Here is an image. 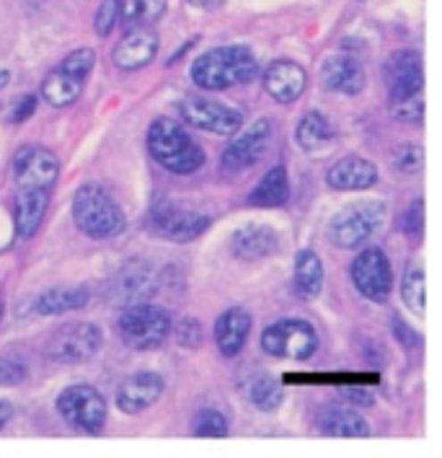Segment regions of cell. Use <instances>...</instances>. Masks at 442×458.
Instances as JSON below:
<instances>
[{
	"mask_svg": "<svg viewBox=\"0 0 442 458\" xmlns=\"http://www.w3.org/2000/svg\"><path fill=\"white\" fill-rule=\"evenodd\" d=\"M259 75V63L246 47H218L196 57L192 81L204 91H225L230 86L248 83Z\"/></svg>",
	"mask_w": 442,
	"mask_h": 458,
	"instance_id": "obj_1",
	"label": "cell"
},
{
	"mask_svg": "<svg viewBox=\"0 0 442 458\" xmlns=\"http://www.w3.org/2000/svg\"><path fill=\"white\" fill-rule=\"evenodd\" d=\"M73 220L88 239L96 242L114 239L124 231L122 208L101 184H83L75 192Z\"/></svg>",
	"mask_w": 442,
	"mask_h": 458,
	"instance_id": "obj_2",
	"label": "cell"
},
{
	"mask_svg": "<svg viewBox=\"0 0 442 458\" xmlns=\"http://www.w3.org/2000/svg\"><path fill=\"white\" fill-rule=\"evenodd\" d=\"M147 150L150 156L173 174H195L204 164L202 148L184 132L181 124L173 120H155L147 130Z\"/></svg>",
	"mask_w": 442,
	"mask_h": 458,
	"instance_id": "obj_3",
	"label": "cell"
},
{
	"mask_svg": "<svg viewBox=\"0 0 442 458\" xmlns=\"http://www.w3.org/2000/svg\"><path fill=\"white\" fill-rule=\"evenodd\" d=\"M96 63V52L94 49H75L71 52L54 71L49 72L42 83V98L49 106L63 109L78 101L83 83L88 78V72L94 71Z\"/></svg>",
	"mask_w": 442,
	"mask_h": 458,
	"instance_id": "obj_4",
	"label": "cell"
},
{
	"mask_svg": "<svg viewBox=\"0 0 442 458\" xmlns=\"http://www.w3.org/2000/svg\"><path fill=\"white\" fill-rule=\"evenodd\" d=\"M122 339L132 350H155L171 335V316L153 303H135L120 318Z\"/></svg>",
	"mask_w": 442,
	"mask_h": 458,
	"instance_id": "obj_5",
	"label": "cell"
},
{
	"mask_svg": "<svg viewBox=\"0 0 442 458\" xmlns=\"http://www.w3.org/2000/svg\"><path fill=\"white\" fill-rule=\"evenodd\" d=\"M383 217H386L383 202L368 199V202L346 205L342 213L331 220L329 239L339 249H357L383 225Z\"/></svg>",
	"mask_w": 442,
	"mask_h": 458,
	"instance_id": "obj_6",
	"label": "cell"
},
{
	"mask_svg": "<svg viewBox=\"0 0 442 458\" xmlns=\"http://www.w3.org/2000/svg\"><path fill=\"white\" fill-rule=\"evenodd\" d=\"M262 347L271 358H290V360H308L319 350V335L308 321L300 318H282L270 324L262 335Z\"/></svg>",
	"mask_w": 442,
	"mask_h": 458,
	"instance_id": "obj_7",
	"label": "cell"
},
{
	"mask_svg": "<svg viewBox=\"0 0 442 458\" xmlns=\"http://www.w3.org/2000/svg\"><path fill=\"white\" fill-rule=\"evenodd\" d=\"M57 410L63 414V420L78 430V433L96 435L106 425V402L98 394L96 388L78 386L65 388L57 399Z\"/></svg>",
	"mask_w": 442,
	"mask_h": 458,
	"instance_id": "obj_8",
	"label": "cell"
},
{
	"mask_svg": "<svg viewBox=\"0 0 442 458\" xmlns=\"http://www.w3.org/2000/svg\"><path fill=\"white\" fill-rule=\"evenodd\" d=\"M101 347V329L88 321H73L60 327L47 342V355L63 365L91 360Z\"/></svg>",
	"mask_w": 442,
	"mask_h": 458,
	"instance_id": "obj_9",
	"label": "cell"
},
{
	"mask_svg": "<svg viewBox=\"0 0 442 458\" xmlns=\"http://www.w3.org/2000/svg\"><path fill=\"white\" fill-rule=\"evenodd\" d=\"M210 225V217L187 210L173 202H155L150 216H147V228L150 233L169 239V242H192L204 228Z\"/></svg>",
	"mask_w": 442,
	"mask_h": 458,
	"instance_id": "obj_10",
	"label": "cell"
},
{
	"mask_svg": "<svg viewBox=\"0 0 442 458\" xmlns=\"http://www.w3.org/2000/svg\"><path fill=\"white\" fill-rule=\"evenodd\" d=\"M352 283L372 303H383L393 288V272L388 257L380 249H365L352 262Z\"/></svg>",
	"mask_w": 442,
	"mask_h": 458,
	"instance_id": "obj_11",
	"label": "cell"
},
{
	"mask_svg": "<svg viewBox=\"0 0 442 458\" xmlns=\"http://www.w3.org/2000/svg\"><path fill=\"white\" fill-rule=\"evenodd\" d=\"M181 117L187 124L213 135H236L244 127V114L238 109H230L204 97L187 98L181 104Z\"/></svg>",
	"mask_w": 442,
	"mask_h": 458,
	"instance_id": "obj_12",
	"label": "cell"
},
{
	"mask_svg": "<svg viewBox=\"0 0 442 458\" xmlns=\"http://www.w3.org/2000/svg\"><path fill=\"white\" fill-rule=\"evenodd\" d=\"M57 174H60V161L47 148L24 145L13 156V179L19 190H52Z\"/></svg>",
	"mask_w": 442,
	"mask_h": 458,
	"instance_id": "obj_13",
	"label": "cell"
},
{
	"mask_svg": "<svg viewBox=\"0 0 442 458\" xmlns=\"http://www.w3.org/2000/svg\"><path fill=\"white\" fill-rule=\"evenodd\" d=\"M386 86L391 94V104L404 98L424 94V71H421V55L417 49H398L386 60Z\"/></svg>",
	"mask_w": 442,
	"mask_h": 458,
	"instance_id": "obj_14",
	"label": "cell"
},
{
	"mask_svg": "<svg viewBox=\"0 0 442 458\" xmlns=\"http://www.w3.org/2000/svg\"><path fill=\"white\" fill-rule=\"evenodd\" d=\"M271 140V124L270 120H259L251 124L241 138H236V143H230L222 153V169L228 174H241L256 166L267 150H270Z\"/></svg>",
	"mask_w": 442,
	"mask_h": 458,
	"instance_id": "obj_15",
	"label": "cell"
},
{
	"mask_svg": "<svg viewBox=\"0 0 442 458\" xmlns=\"http://www.w3.org/2000/svg\"><path fill=\"white\" fill-rule=\"evenodd\" d=\"M163 394V378L153 370H140L124 378L117 391V407L124 414H140L147 407H153Z\"/></svg>",
	"mask_w": 442,
	"mask_h": 458,
	"instance_id": "obj_16",
	"label": "cell"
},
{
	"mask_svg": "<svg viewBox=\"0 0 442 458\" xmlns=\"http://www.w3.org/2000/svg\"><path fill=\"white\" fill-rule=\"evenodd\" d=\"M305 83H308V75L293 60H277L264 72V89L279 104L297 101L305 91Z\"/></svg>",
	"mask_w": 442,
	"mask_h": 458,
	"instance_id": "obj_17",
	"label": "cell"
},
{
	"mask_svg": "<svg viewBox=\"0 0 442 458\" xmlns=\"http://www.w3.org/2000/svg\"><path fill=\"white\" fill-rule=\"evenodd\" d=\"M155 55H158V37L147 29H132L129 34H124L122 42L112 52L114 65L122 71L146 68L147 63L155 60Z\"/></svg>",
	"mask_w": 442,
	"mask_h": 458,
	"instance_id": "obj_18",
	"label": "cell"
},
{
	"mask_svg": "<svg viewBox=\"0 0 442 458\" xmlns=\"http://www.w3.org/2000/svg\"><path fill=\"white\" fill-rule=\"evenodd\" d=\"M321 81L329 91H337V94H360L365 89V71L363 65L349 57V55H334L323 63L321 68Z\"/></svg>",
	"mask_w": 442,
	"mask_h": 458,
	"instance_id": "obj_19",
	"label": "cell"
},
{
	"mask_svg": "<svg viewBox=\"0 0 442 458\" xmlns=\"http://www.w3.org/2000/svg\"><path fill=\"white\" fill-rule=\"evenodd\" d=\"M329 187L342 190V192H357V190H368L378 182V169L368 158L360 156H346L339 164H334L326 174Z\"/></svg>",
	"mask_w": 442,
	"mask_h": 458,
	"instance_id": "obj_20",
	"label": "cell"
},
{
	"mask_svg": "<svg viewBox=\"0 0 442 458\" xmlns=\"http://www.w3.org/2000/svg\"><path fill=\"white\" fill-rule=\"evenodd\" d=\"M251 332V316L244 309H228L215 321V342L225 358H236L244 350L246 339Z\"/></svg>",
	"mask_w": 442,
	"mask_h": 458,
	"instance_id": "obj_21",
	"label": "cell"
},
{
	"mask_svg": "<svg viewBox=\"0 0 442 458\" xmlns=\"http://www.w3.org/2000/svg\"><path fill=\"white\" fill-rule=\"evenodd\" d=\"M277 233L270 225H244L241 231L233 233V254L246 262H256L271 257L277 251Z\"/></svg>",
	"mask_w": 442,
	"mask_h": 458,
	"instance_id": "obj_22",
	"label": "cell"
},
{
	"mask_svg": "<svg viewBox=\"0 0 442 458\" xmlns=\"http://www.w3.org/2000/svg\"><path fill=\"white\" fill-rule=\"evenodd\" d=\"M295 143L305 153H323L337 143V130L321 112H308L295 127Z\"/></svg>",
	"mask_w": 442,
	"mask_h": 458,
	"instance_id": "obj_23",
	"label": "cell"
},
{
	"mask_svg": "<svg viewBox=\"0 0 442 458\" xmlns=\"http://www.w3.org/2000/svg\"><path fill=\"white\" fill-rule=\"evenodd\" d=\"M49 205V190H19L16 192V228L21 239H31L42 225Z\"/></svg>",
	"mask_w": 442,
	"mask_h": 458,
	"instance_id": "obj_24",
	"label": "cell"
},
{
	"mask_svg": "<svg viewBox=\"0 0 442 458\" xmlns=\"http://www.w3.org/2000/svg\"><path fill=\"white\" fill-rule=\"evenodd\" d=\"M316 425L321 433L329 437H365L370 435V425L363 414L352 410H339V407L321 411Z\"/></svg>",
	"mask_w": 442,
	"mask_h": 458,
	"instance_id": "obj_25",
	"label": "cell"
},
{
	"mask_svg": "<svg viewBox=\"0 0 442 458\" xmlns=\"http://www.w3.org/2000/svg\"><path fill=\"white\" fill-rule=\"evenodd\" d=\"M290 197V184H288V171L285 166H271L262 182L256 184V190L248 194V202L254 208H282Z\"/></svg>",
	"mask_w": 442,
	"mask_h": 458,
	"instance_id": "obj_26",
	"label": "cell"
},
{
	"mask_svg": "<svg viewBox=\"0 0 442 458\" xmlns=\"http://www.w3.org/2000/svg\"><path fill=\"white\" fill-rule=\"evenodd\" d=\"M321 285H323V265H321L319 254L311 249H303L295 259V293L303 301H313L319 298Z\"/></svg>",
	"mask_w": 442,
	"mask_h": 458,
	"instance_id": "obj_27",
	"label": "cell"
},
{
	"mask_svg": "<svg viewBox=\"0 0 442 458\" xmlns=\"http://www.w3.org/2000/svg\"><path fill=\"white\" fill-rule=\"evenodd\" d=\"M91 301L88 290L83 288H54L42 293L34 303L37 314L42 316H57L65 314V311H78L83 309L86 303Z\"/></svg>",
	"mask_w": 442,
	"mask_h": 458,
	"instance_id": "obj_28",
	"label": "cell"
},
{
	"mask_svg": "<svg viewBox=\"0 0 442 458\" xmlns=\"http://www.w3.org/2000/svg\"><path fill=\"white\" fill-rule=\"evenodd\" d=\"M117 288H120V295L124 301H140V298H147L155 293L158 280H155L153 267L135 262V265L124 267L120 280H117Z\"/></svg>",
	"mask_w": 442,
	"mask_h": 458,
	"instance_id": "obj_29",
	"label": "cell"
},
{
	"mask_svg": "<svg viewBox=\"0 0 442 458\" xmlns=\"http://www.w3.org/2000/svg\"><path fill=\"white\" fill-rule=\"evenodd\" d=\"M401 298H404V303L409 306L412 314L424 318V311H427V283H424V267L419 262H412L406 267L404 280H401Z\"/></svg>",
	"mask_w": 442,
	"mask_h": 458,
	"instance_id": "obj_30",
	"label": "cell"
},
{
	"mask_svg": "<svg viewBox=\"0 0 442 458\" xmlns=\"http://www.w3.org/2000/svg\"><path fill=\"white\" fill-rule=\"evenodd\" d=\"M248 399L254 407L259 410L271 411L279 407L282 402V388L277 386V381L271 378L270 373H256L248 384Z\"/></svg>",
	"mask_w": 442,
	"mask_h": 458,
	"instance_id": "obj_31",
	"label": "cell"
},
{
	"mask_svg": "<svg viewBox=\"0 0 442 458\" xmlns=\"http://www.w3.org/2000/svg\"><path fill=\"white\" fill-rule=\"evenodd\" d=\"M166 11V0H129L124 8V21L129 29H146L155 24Z\"/></svg>",
	"mask_w": 442,
	"mask_h": 458,
	"instance_id": "obj_32",
	"label": "cell"
},
{
	"mask_svg": "<svg viewBox=\"0 0 442 458\" xmlns=\"http://www.w3.org/2000/svg\"><path fill=\"white\" fill-rule=\"evenodd\" d=\"M192 433L199 437H225L228 435V422L221 411L215 410H202L196 411V417L192 420Z\"/></svg>",
	"mask_w": 442,
	"mask_h": 458,
	"instance_id": "obj_33",
	"label": "cell"
},
{
	"mask_svg": "<svg viewBox=\"0 0 442 458\" xmlns=\"http://www.w3.org/2000/svg\"><path fill=\"white\" fill-rule=\"evenodd\" d=\"M421 164H424V153L417 143H404L396 148L393 153V166L404 174H419L421 171Z\"/></svg>",
	"mask_w": 442,
	"mask_h": 458,
	"instance_id": "obj_34",
	"label": "cell"
},
{
	"mask_svg": "<svg viewBox=\"0 0 442 458\" xmlns=\"http://www.w3.org/2000/svg\"><path fill=\"white\" fill-rule=\"evenodd\" d=\"M391 114L396 120L409 122V124H417L424 120V94L412 98H404L398 104H391Z\"/></svg>",
	"mask_w": 442,
	"mask_h": 458,
	"instance_id": "obj_35",
	"label": "cell"
},
{
	"mask_svg": "<svg viewBox=\"0 0 442 458\" xmlns=\"http://www.w3.org/2000/svg\"><path fill=\"white\" fill-rule=\"evenodd\" d=\"M120 16H122V0H104L96 13L98 37H109L112 29L120 21Z\"/></svg>",
	"mask_w": 442,
	"mask_h": 458,
	"instance_id": "obj_36",
	"label": "cell"
},
{
	"mask_svg": "<svg viewBox=\"0 0 442 458\" xmlns=\"http://www.w3.org/2000/svg\"><path fill=\"white\" fill-rule=\"evenodd\" d=\"M26 378V365L16 358H3L0 360V384L3 386H13L21 384Z\"/></svg>",
	"mask_w": 442,
	"mask_h": 458,
	"instance_id": "obj_37",
	"label": "cell"
},
{
	"mask_svg": "<svg viewBox=\"0 0 442 458\" xmlns=\"http://www.w3.org/2000/svg\"><path fill=\"white\" fill-rule=\"evenodd\" d=\"M176 339H179L181 347H199V342H202V327H199V321L184 318L176 327Z\"/></svg>",
	"mask_w": 442,
	"mask_h": 458,
	"instance_id": "obj_38",
	"label": "cell"
},
{
	"mask_svg": "<svg viewBox=\"0 0 442 458\" xmlns=\"http://www.w3.org/2000/svg\"><path fill=\"white\" fill-rule=\"evenodd\" d=\"M34 109H37V97L24 94V97H19L13 104H11V109H8V120L13 122V124H21V122H26L31 114H34Z\"/></svg>",
	"mask_w": 442,
	"mask_h": 458,
	"instance_id": "obj_39",
	"label": "cell"
},
{
	"mask_svg": "<svg viewBox=\"0 0 442 458\" xmlns=\"http://www.w3.org/2000/svg\"><path fill=\"white\" fill-rule=\"evenodd\" d=\"M424 202L417 199V202H412V208L404 213L401 217V231H406V233H412V236H417L421 233V228H424Z\"/></svg>",
	"mask_w": 442,
	"mask_h": 458,
	"instance_id": "obj_40",
	"label": "cell"
},
{
	"mask_svg": "<svg viewBox=\"0 0 442 458\" xmlns=\"http://www.w3.org/2000/svg\"><path fill=\"white\" fill-rule=\"evenodd\" d=\"M8 420H11V404L0 399V430L8 425Z\"/></svg>",
	"mask_w": 442,
	"mask_h": 458,
	"instance_id": "obj_41",
	"label": "cell"
},
{
	"mask_svg": "<svg viewBox=\"0 0 442 458\" xmlns=\"http://www.w3.org/2000/svg\"><path fill=\"white\" fill-rule=\"evenodd\" d=\"M192 5H202V8H213V5H218L222 0H189Z\"/></svg>",
	"mask_w": 442,
	"mask_h": 458,
	"instance_id": "obj_42",
	"label": "cell"
},
{
	"mask_svg": "<svg viewBox=\"0 0 442 458\" xmlns=\"http://www.w3.org/2000/svg\"><path fill=\"white\" fill-rule=\"evenodd\" d=\"M8 81H11V75H8L5 71H0V91L5 89V83H8Z\"/></svg>",
	"mask_w": 442,
	"mask_h": 458,
	"instance_id": "obj_43",
	"label": "cell"
}]
</instances>
